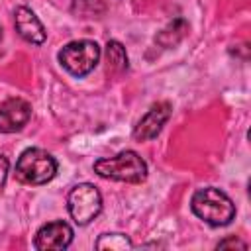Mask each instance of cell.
<instances>
[{
    "instance_id": "6da1fadb",
    "label": "cell",
    "mask_w": 251,
    "mask_h": 251,
    "mask_svg": "<svg viewBox=\"0 0 251 251\" xmlns=\"http://www.w3.org/2000/svg\"><path fill=\"white\" fill-rule=\"evenodd\" d=\"M192 212L210 226H227L235 218V204L218 188H200L190 200Z\"/></svg>"
},
{
    "instance_id": "7a4b0ae2",
    "label": "cell",
    "mask_w": 251,
    "mask_h": 251,
    "mask_svg": "<svg viewBox=\"0 0 251 251\" xmlns=\"http://www.w3.org/2000/svg\"><path fill=\"white\" fill-rule=\"evenodd\" d=\"M94 173L102 178L139 184L147 178V165L135 151H122L94 163Z\"/></svg>"
},
{
    "instance_id": "3957f363",
    "label": "cell",
    "mask_w": 251,
    "mask_h": 251,
    "mask_svg": "<svg viewBox=\"0 0 251 251\" xmlns=\"http://www.w3.org/2000/svg\"><path fill=\"white\" fill-rule=\"evenodd\" d=\"M57 173V161L51 153L31 147L25 149L16 163V178L24 184H45Z\"/></svg>"
},
{
    "instance_id": "277c9868",
    "label": "cell",
    "mask_w": 251,
    "mask_h": 251,
    "mask_svg": "<svg viewBox=\"0 0 251 251\" xmlns=\"http://www.w3.org/2000/svg\"><path fill=\"white\" fill-rule=\"evenodd\" d=\"M100 61V47L94 41L80 39L71 41L59 51V63L73 75V76H84Z\"/></svg>"
},
{
    "instance_id": "5b68a950",
    "label": "cell",
    "mask_w": 251,
    "mask_h": 251,
    "mask_svg": "<svg viewBox=\"0 0 251 251\" xmlns=\"http://www.w3.org/2000/svg\"><path fill=\"white\" fill-rule=\"evenodd\" d=\"M67 208H69V214L75 220V224L86 226L88 222H92L100 214V210H102V196H100V192H98V188L94 184L82 182V184H76L69 192Z\"/></svg>"
},
{
    "instance_id": "8992f818",
    "label": "cell",
    "mask_w": 251,
    "mask_h": 251,
    "mask_svg": "<svg viewBox=\"0 0 251 251\" xmlns=\"http://www.w3.org/2000/svg\"><path fill=\"white\" fill-rule=\"evenodd\" d=\"M169 118H171V104L169 102H157V104H153L147 110V114L133 127V137L137 141H149V139L157 137Z\"/></svg>"
},
{
    "instance_id": "52a82bcc",
    "label": "cell",
    "mask_w": 251,
    "mask_h": 251,
    "mask_svg": "<svg viewBox=\"0 0 251 251\" xmlns=\"http://www.w3.org/2000/svg\"><path fill=\"white\" fill-rule=\"evenodd\" d=\"M31 118V106L24 98H8L0 104V131H20Z\"/></svg>"
},
{
    "instance_id": "ba28073f",
    "label": "cell",
    "mask_w": 251,
    "mask_h": 251,
    "mask_svg": "<svg viewBox=\"0 0 251 251\" xmlns=\"http://www.w3.org/2000/svg\"><path fill=\"white\" fill-rule=\"evenodd\" d=\"M73 241V229L67 222H51L39 227L35 233V249L49 251V249H65Z\"/></svg>"
},
{
    "instance_id": "9c48e42d",
    "label": "cell",
    "mask_w": 251,
    "mask_h": 251,
    "mask_svg": "<svg viewBox=\"0 0 251 251\" xmlns=\"http://www.w3.org/2000/svg\"><path fill=\"white\" fill-rule=\"evenodd\" d=\"M14 20H16V29L18 33L27 41V43H43L45 41V27L43 24L39 22V18L25 6H20L16 8V14H14Z\"/></svg>"
},
{
    "instance_id": "30bf717a",
    "label": "cell",
    "mask_w": 251,
    "mask_h": 251,
    "mask_svg": "<svg viewBox=\"0 0 251 251\" xmlns=\"http://www.w3.org/2000/svg\"><path fill=\"white\" fill-rule=\"evenodd\" d=\"M186 31H188V24H186V20H182V18H176V20H173L171 24H167L161 31H159V35L155 37V41L161 45V47H175L176 43H180L182 41V37L186 35Z\"/></svg>"
},
{
    "instance_id": "8fae6325",
    "label": "cell",
    "mask_w": 251,
    "mask_h": 251,
    "mask_svg": "<svg viewBox=\"0 0 251 251\" xmlns=\"http://www.w3.org/2000/svg\"><path fill=\"white\" fill-rule=\"evenodd\" d=\"M106 63H108V73H122L127 69V55L122 43L118 41L106 43Z\"/></svg>"
},
{
    "instance_id": "7c38bea8",
    "label": "cell",
    "mask_w": 251,
    "mask_h": 251,
    "mask_svg": "<svg viewBox=\"0 0 251 251\" xmlns=\"http://www.w3.org/2000/svg\"><path fill=\"white\" fill-rule=\"evenodd\" d=\"M133 243L127 235L124 233H104L96 241V249H112V251H126L131 249Z\"/></svg>"
},
{
    "instance_id": "4fadbf2b",
    "label": "cell",
    "mask_w": 251,
    "mask_h": 251,
    "mask_svg": "<svg viewBox=\"0 0 251 251\" xmlns=\"http://www.w3.org/2000/svg\"><path fill=\"white\" fill-rule=\"evenodd\" d=\"M102 8L104 4L100 2V0H75V4H73V10L75 12H78V14H84V16H96V14H100V12H96L94 8Z\"/></svg>"
},
{
    "instance_id": "5bb4252c",
    "label": "cell",
    "mask_w": 251,
    "mask_h": 251,
    "mask_svg": "<svg viewBox=\"0 0 251 251\" xmlns=\"http://www.w3.org/2000/svg\"><path fill=\"white\" fill-rule=\"evenodd\" d=\"M218 249H247V243H243L241 239H237V237H226V239H222L218 245H216Z\"/></svg>"
},
{
    "instance_id": "9a60e30c",
    "label": "cell",
    "mask_w": 251,
    "mask_h": 251,
    "mask_svg": "<svg viewBox=\"0 0 251 251\" xmlns=\"http://www.w3.org/2000/svg\"><path fill=\"white\" fill-rule=\"evenodd\" d=\"M6 178H8V159L4 155H0V192L4 190Z\"/></svg>"
},
{
    "instance_id": "2e32d148",
    "label": "cell",
    "mask_w": 251,
    "mask_h": 251,
    "mask_svg": "<svg viewBox=\"0 0 251 251\" xmlns=\"http://www.w3.org/2000/svg\"><path fill=\"white\" fill-rule=\"evenodd\" d=\"M0 37H2V27H0Z\"/></svg>"
}]
</instances>
